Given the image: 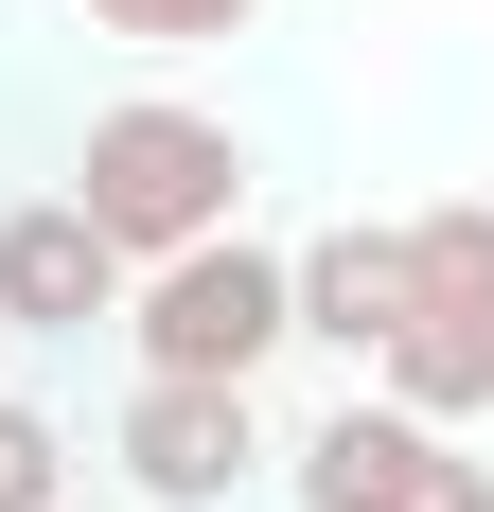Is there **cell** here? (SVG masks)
<instances>
[{
	"mask_svg": "<svg viewBox=\"0 0 494 512\" xmlns=\"http://www.w3.org/2000/svg\"><path fill=\"white\" fill-rule=\"evenodd\" d=\"M71 212H89L124 265L159 248H212V230H247V124H212V106H89V142H71Z\"/></svg>",
	"mask_w": 494,
	"mask_h": 512,
	"instance_id": "obj_1",
	"label": "cell"
},
{
	"mask_svg": "<svg viewBox=\"0 0 494 512\" xmlns=\"http://www.w3.org/2000/svg\"><path fill=\"white\" fill-rule=\"evenodd\" d=\"M124 336H142V371H195V389H265V354H283V248H247V230H212V248H159L142 283H124Z\"/></svg>",
	"mask_w": 494,
	"mask_h": 512,
	"instance_id": "obj_2",
	"label": "cell"
},
{
	"mask_svg": "<svg viewBox=\"0 0 494 512\" xmlns=\"http://www.w3.org/2000/svg\"><path fill=\"white\" fill-rule=\"evenodd\" d=\"M283 495H300V512H477L494 460H459V424L353 389V407H318V424L283 442Z\"/></svg>",
	"mask_w": 494,
	"mask_h": 512,
	"instance_id": "obj_3",
	"label": "cell"
},
{
	"mask_svg": "<svg viewBox=\"0 0 494 512\" xmlns=\"http://www.w3.org/2000/svg\"><path fill=\"white\" fill-rule=\"evenodd\" d=\"M106 460H124V495H142V512H230L283 442H265V407H247V389L142 371V389H124V424H106Z\"/></svg>",
	"mask_w": 494,
	"mask_h": 512,
	"instance_id": "obj_4",
	"label": "cell"
},
{
	"mask_svg": "<svg viewBox=\"0 0 494 512\" xmlns=\"http://www.w3.org/2000/svg\"><path fill=\"white\" fill-rule=\"evenodd\" d=\"M124 283H142V265L106 248L71 195H18V212H0V336H106Z\"/></svg>",
	"mask_w": 494,
	"mask_h": 512,
	"instance_id": "obj_5",
	"label": "cell"
},
{
	"mask_svg": "<svg viewBox=\"0 0 494 512\" xmlns=\"http://www.w3.org/2000/svg\"><path fill=\"white\" fill-rule=\"evenodd\" d=\"M283 318L300 336H318V354H389V318H406V230H371V212H353V230H318V248H283Z\"/></svg>",
	"mask_w": 494,
	"mask_h": 512,
	"instance_id": "obj_6",
	"label": "cell"
},
{
	"mask_svg": "<svg viewBox=\"0 0 494 512\" xmlns=\"http://www.w3.org/2000/svg\"><path fill=\"white\" fill-rule=\"evenodd\" d=\"M371 389L424 407V424H494V283L477 301H406V336L371 354Z\"/></svg>",
	"mask_w": 494,
	"mask_h": 512,
	"instance_id": "obj_7",
	"label": "cell"
},
{
	"mask_svg": "<svg viewBox=\"0 0 494 512\" xmlns=\"http://www.w3.org/2000/svg\"><path fill=\"white\" fill-rule=\"evenodd\" d=\"M477 283H494V212H477V195L406 212V301H477ZM389 336H406V318H389Z\"/></svg>",
	"mask_w": 494,
	"mask_h": 512,
	"instance_id": "obj_8",
	"label": "cell"
},
{
	"mask_svg": "<svg viewBox=\"0 0 494 512\" xmlns=\"http://www.w3.org/2000/svg\"><path fill=\"white\" fill-rule=\"evenodd\" d=\"M265 0H89V36H124V53H212V36H247Z\"/></svg>",
	"mask_w": 494,
	"mask_h": 512,
	"instance_id": "obj_9",
	"label": "cell"
},
{
	"mask_svg": "<svg viewBox=\"0 0 494 512\" xmlns=\"http://www.w3.org/2000/svg\"><path fill=\"white\" fill-rule=\"evenodd\" d=\"M0 512H71V424L0 389Z\"/></svg>",
	"mask_w": 494,
	"mask_h": 512,
	"instance_id": "obj_10",
	"label": "cell"
},
{
	"mask_svg": "<svg viewBox=\"0 0 494 512\" xmlns=\"http://www.w3.org/2000/svg\"><path fill=\"white\" fill-rule=\"evenodd\" d=\"M0 354H18V336H0Z\"/></svg>",
	"mask_w": 494,
	"mask_h": 512,
	"instance_id": "obj_11",
	"label": "cell"
},
{
	"mask_svg": "<svg viewBox=\"0 0 494 512\" xmlns=\"http://www.w3.org/2000/svg\"><path fill=\"white\" fill-rule=\"evenodd\" d=\"M477 512H494V495H477Z\"/></svg>",
	"mask_w": 494,
	"mask_h": 512,
	"instance_id": "obj_12",
	"label": "cell"
}]
</instances>
